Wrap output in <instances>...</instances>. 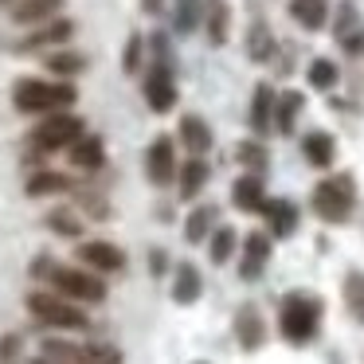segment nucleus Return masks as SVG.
<instances>
[{"mask_svg": "<svg viewBox=\"0 0 364 364\" xmlns=\"http://www.w3.org/2000/svg\"><path fill=\"white\" fill-rule=\"evenodd\" d=\"M28 314H32L40 325H51V329H67V333L90 329V317L82 314L75 301L59 298V294H51V290H32L28 294Z\"/></svg>", "mask_w": 364, "mask_h": 364, "instance_id": "20e7f679", "label": "nucleus"}, {"mask_svg": "<svg viewBox=\"0 0 364 364\" xmlns=\"http://www.w3.org/2000/svg\"><path fill=\"white\" fill-rule=\"evenodd\" d=\"M82 134H87V122L82 118H75V114H48V118L28 134V149L48 157V153L71 149Z\"/></svg>", "mask_w": 364, "mask_h": 364, "instance_id": "423d86ee", "label": "nucleus"}, {"mask_svg": "<svg viewBox=\"0 0 364 364\" xmlns=\"http://www.w3.org/2000/svg\"><path fill=\"white\" fill-rule=\"evenodd\" d=\"M176 137L184 141V149H188L192 157H204V153L212 149V129H208V122L200 118V114H184Z\"/></svg>", "mask_w": 364, "mask_h": 364, "instance_id": "412c9836", "label": "nucleus"}, {"mask_svg": "<svg viewBox=\"0 0 364 364\" xmlns=\"http://www.w3.org/2000/svg\"><path fill=\"white\" fill-rule=\"evenodd\" d=\"M32 274L43 278V282L51 286V294L75 301V306H79V301H87V306L106 301V282L98 274H90V270H82V267H63V262L40 255V259L32 262Z\"/></svg>", "mask_w": 364, "mask_h": 364, "instance_id": "f257e3e1", "label": "nucleus"}, {"mask_svg": "<svg viewBox=\"0 0 364 364\" xmlns=\"http://www.w3.org/2000/svg\"><path fill=\"white\" fill-rule=\"evenodd\" d=\"M48 71L55 75L59 82H71L75 75L87 71V55H82V51H51V55H48Z\"/></svg>", "mask_w": 364, "mask_h": 364, "instance_id": "bb28decb", "label": "nucleus"}, {"mask_svg": "<svg viewBox=\"0 0 364 364\" xmlns=\"http://www.w3.org/2000/svg\"><path fill=\"white\" fill-rule=\"evenodd\" d=\"M71 36H75V20L55 16V20H48V24H40L32 36H24V40L16 43V51H24V55H32V51H48V48L67 43Z\"/></svg>", "mask_w": 364, "mask_h": 364, "instance_id": "1a4fd4ad", "label": "nucleus"}, {"mask_svg": "<svg viewBox=\"0 0 364 364\" xmlns=\"http://www.w3.org/2000/svg\"><path fill=\"white\" fill-rule=\"evenodd\" d=\"M141 67H145V36H141V32H129L126 51H122V71H126V75H137Z\"/></svg>", "mask_w": 364, "mask_h": 364, "instance_id": "f704fd0d", "label": "nucleus"}, {"mask_svg": "<svg viewBox=\"0 0 364 364\" xmlns=\"http://www.w3.org/2000/svg\"><path fill=\"white\" fill-rule=\"evenodd\" d=\"M274 87L270 82H255V95H251V129H255V141L274 129Z\"/></svg>", "mask_w": 364, "mask_h": 364, "instance_id": "ddd939ff", "label": "nucleus"}, {"mask_svg": "<svg viewBox=\"0 0 364 364\" xmlns=\"http://www.w3.org/2000/svg\"><path fill=\"white\" fill-rule=\"evenodd\" d=\"M262 215H267V223H270V231L267 235L270 239H290L294 231H298V208L290 204V200H267L262 204Z\"/></svg>", "mask_w": 364, "mask_h": 364, "instance_id": "dca6fc26", "label": "nucleus"}, {"mask_svg": "<svg viewBox=\"0 0 364 364\" xmlns=\"http://www.w3.org/2000/svg\"><path fill=\"white\" fill-rule=\"evenodd\" d=\"M153 270H157V274L165 270V251H153Z\"/></svg>", "mask_w": 364, "mask_h": 364, "instance_id": "58836bf2", "label": "nucleus"}, {"mask_svg": "<svg viewBox=\"0 0 364 364\" xmlns=\"http://www.w3.org/2000/svg\"><path fill=\"white\" fill-rule=\"evenodd\" d=\"M200 24H204L208 43H212V48H223V43H228V28H231L228 0H200Z\"/></svg>", "mask_w": 364, "mask_h": 364, "instance_id": "f8f14e48", "label": "nucleus"}, {"mask_svg": "<svg viewBox=\"0 0 364 364\" xmlns=\"http://www.w3.org/2000/svg\"><path fill=\"white\" fill-rule=\"evenodd\" d=\"M200 290H204L200 270L192 262H176V270H173V301L176 306H192L200 298Z\"/></svg>", "mask_w": 364, "mask_h": 364, "instance_id": "5701e85b", "label": "nucleus"}, {"mask_svg": "<svg viewBox=\"0 0 364 364\" xmlns=\"http://www.w3.org/2000/svg\"><path fill=\"white\" fill-rule=\"evenodd\" d=\"M301 153L314 168H329L337 161V141L325 129H309V134H301Z\"/></svg>", "mask_w": 364, "mask_h": 364, "instance_id": "a211bd4d", "label": "nucleus"}, {"mask_svg": "<svg viewBox=\"0 0 364 364\" xmlns=\"http://www.w3.org/2000/svg\"><path fill=\"white\" fill-rule=\"evenodd\" d=\"M200 364H204V360H200Z\"/></svg>", "mask_w": 364, "mask_h": 364, "instance_id": "a19ab883", "label": "nucleus"}, {"mask_svg": "<svg viewBox=\"0 0 364 364\" xmlns=\"http://www.w3.org/2000/svg\"><path fill=\"white\" fill-rule=\"evenodd\" d=\"M48 228L55 231V235H63V239H79L82 235V215L75 212V208H51L48 212Z\"/></svg>", "mask_w": 364, "mask_h": 364, "instance_id": "c756f323", "label": "nucleus"}, {"mask_svg": "<svg viewBox=\"0 0 364 364\" xmlns=\"http://www.w3.org/2000/svg\"><path fill=\"white\" fill-rule=\"evenodd\" d=\"M239 247V235L231 228H215L212 235H208V255H212L215 267H223V262H231V255H235Z\"/></svg>", "mask_w": 364, "mask_h": 364, "instance_id": "7c9ffc66", "label": "nucleus"}, {"mask_svg": "<svg viewBox=\"0 0 364 364\" xmlns=\"http://www.w3.org/2000/svg\"><path fill=\"white\" fill-rule=\"evenodd\" d=\"M141 95H145V106H149L153 114H173V110H176V98H181L173 67L149 63V71H145V82H141Z\"/></svg>", "mask_w": 364, "mask_h": 364, "instance_id": "0eeeda50", "label": "nucleus"}, {"mask_svg": "<svg viewBox=\"0 0 364 364\" xmlns=\"http://www.w3.org/2000/svg\"><path fill=\"white\" fill-rule=\"evenodd\" d=\"M278 51L274 43V32H270L267 20H255L251 24V36H247V55L255 59V63H270V55Z\"/></svg>", "mask_w": 364, "mask_h": 364, "instance_id": "a878e982", "label": "nucleus"}, {"mask_svg": "<svg viewBox=\"0 0 364 364\" xmlns=\"http://www.w3.org/2000/svg\"><path fill=\"white\" fill-rule=\"evenodd\" d=\"M67 157H71V165L79 168V173H98V168L106 165V141L98 134H82L79 141L67 149Z\"/></svg>", "mask_w": 364, "mask_h": 364, "instance_id": "2eb2a0df", "label": "nucleus"}, {"mask_svg": "<svg viewBox=\"0 0 364 364\" xmlns=\"http://www.w3.org/2000/svg\"><path fill=\"white\" fill-rule=\"evenodd\" d=\"M90 360L95 364H122V353L110 345H90Z\"/></svg>", "mask_w": 364, "mask_h": 364, "instance_id": "e433bc0d", "label": "nucleus"}, {"mask_svg": "<svg viewBox=\"0 0 364 364\" xmlns=\"http://www.w3.org/2000/svg\"><path fill=\"white\" fill-rule=\"evenodd\" d=\"M290 16L298 20L301 28H309V32H321V28L329 24V4H325V0H294Z\"/></svg>", "mask_w": 364, "mask_h": 364, "instance_id": "393cba45", "label": "nucleus"}, {"mask_svg": "<svg viewBox=\"0 0 364 364\" xmlns=\"http://www.w3.org/2000/svg\"><path fill=\"white\" fill-rule=\"evenodd\" d=\"M306 79H309V87H314V90H333V87H337V79H341V71H337L333 59H314L309 71H306Z\"/></svg>", "mask_w": 364, "mask_h": 364, "instance_id": "72a5a7b5", "label": "nucleus"}, {"mask_svg": "<svg viewBox=\"0 0 364 364\" xmlns=\"http://www.w3.org/2000/svg\"><path fill=\"white\" fill-rule=\"evenodd\" d=\"M215 204H200V208H192V215H188V223H184V239L188 243H204L208 235H212V228H215Z\"/></svg>", "mask_w": 364, "mask_h": 364, "instance_id": "c85d7f7f", "label": "nucleus"}, {"mask_svg": "<svg viewBox=\"0 0 364 364\" xmlns=\"http://www.w3.org/2000/svg\"><path fill=\"white\" fill-rule=\"evenodd\" d=\"M145 176H149V184H157V188L176 184V141L168 134H161L149 141V149H145Z\"/></svg>", "mask_w": 364, "mask_h": 364, "instance_id": "6e6552de", "label": "nucleus"}, {"mask_svg": "<svg viewBox=\"0 0 364 364\" xmlns=\"http://www.w3.org/2000/svg\"><path fill=\"white\" fill-rule=\"evenodd\" d=\"M59 12H63V0H20V4H12L9 16L16 20V24H48V20H55Z\"/></svg>", "mask_w": 364, "mask_h": 364, "instance_id": "6ab92c4d", "label": "nucleus"}, {"mask_svg": "<svg viewBox=\"0 0 364 364\" xmlns=\"http://www.w3.org/2000/svg\"><path fill=\"white\" fill-rule=\"evenodd\" d=\"M317 325H321V301L314 294H286L282 309H278V329L290 345H309L317 337Z\"/></svg>", "mask_w": 364, "mask_h": 364, "instance_id": "7ed1b4c3", "label": "nucleus"}, {"mask_svg": "<svg viewBox=\"0 0 364 364\" xmlns=\"http://www.w3.org/2000/svg\"><path fill=\"white\" fill-rule=\"evenodd\" d=\"M200 28V0H173V32L192 36Z\"/></svg>", "mask_w": 364, "mask_h": 364, "instance_id": "2f4dec72", "label": "nucleus"}, {"mask_svg": "<svg viewBox=\"0 0 364 364\" xmlns=\"http://www.w3.org/2000/svg\"><path fill=\"white\" fill-rule=\"evenodd\" d=\"M345 306L364 325V270H348L345 274Z\"/></svg>", "mask_w": 364, "mask_h": 364, "instance_id": "473e14b6", "label": "nucleus"}, {"mask_svg": "<svg viewBox=\"0 0 364 364\" xmlns=\"http://www.w3.org/2000/svg\"><path fill=\"white\" fill-rule=\"evenodd\" d=\"M145 16H165V0H141Z\"/></svg>", "mask_w": 364, "mask_h": 364, "instance_id": "4c0bfd02", "label": "nucleus"}, {"mask_svg": "<svg viewBox=\"0 0 364 364\" xmlns=\"http://www.w3.org/2000/svg\"><path fill=\"white\" fill-rule=\"evenodd\" d=\"M270 255H274V239L267 235V231H251V235L243 239V259H239V274L247 278V282H255V278L267 270Z\"/></svg>", "mask_w": 364, "mask_h": 364, "instance_id": "9b49d317", "label": "nucleus"}, {"mask_svg": "<svg viewBox=\"0 0 364 364\" xmlns=\"http://www.w3.org/2000/svg\"><path fill=\"white\" fill-rule=\"evenodd\" d=\"M337 40H341V48H345L348 55H360V51H364V28H353V32H341Z\"/></svg>", "mask_w": 364, "mask_h": 364, "instance_id": "c9c22d12", "label": "nucleus"}, {"mask_svg": "<svg viewBox=\"0 0 364 364\" xmlns=\"http://www.w3.org/2000/svg\"><path fill=\"white\" fill-rule=\"evenodd\" d=\"M79 262L90 270H102V274H114L126 267V251L118 243H106V239H87V243H79Z\"/></svg>", "mask_w": 364, "mask_h": 364, "instance_id": "9d476101", "label": "nucleus"}, {"mask_svg": "<svg viewBox=\"0 0 364 364\" xmlns=\"http://www.w3.org/2000/svg\"><path fill=\"white\" fill-rule=\"evenodd\" d=\"M208 176H212V168H208L204 157H188L184 165H176V188H181V200H196L200 192H204Z\"/></svg>", "mask_w": 364, "mask_h": 364, "instance_id": "f3484780", "label": "nucleus"}, {"mask_svg": "<svg viewBox=\"0 0 364 364\" xmlns=\"http://www.w3.org/2000/svg\"><path fill=\"white\" fill-rule=\"evenodd\" d=\"M59 192H75V176L55 173V168H40L28 176V196H59Z\"/></svg>", "mask_w": 364, "mask_h": 364, "instance_id": "4be33fe9", "label": "nucleus"}, {"mask_svg": "<svg viewBox=\"0 0 364 364\" xmlns=\"http://www.w3.org/2000/svg\"><path fill=\"white\" fill-rule=\"evenodd\" d=\"M231 204L239 208V212H262V204H267V184H262V176H239L235 184H231Z\"/></svg>", "mask_w": 364, "mask_h": 364, "instance_id": "aec40b11", "label": "nucleus"}, {"mask_svg": "<svg viewBox=\"0 0 364 364\" xmlns=\"http://www.w3.org/2000/svg\"><path fill=\"white\" fill-rule=\"evenodd\" d=\"M235 337H239V345L247 348V353H255V348H262V341H267V321H262V314H259V306H239V314H235Z\"/></svg>", "mask_w": 364, "mask_h": 364, "instance_id": "4468645a", "label": "nucleus"}, {"mask_svg": "<svg viewBox=\"0 0 364 364\" xmlns=\"http://www.w3.org/2000/svg\"><path fill=\"white\" fill-rule=\"evenodd\" d=\"M301 106H306L301 90H286V95L274 98V129L278 134H294V118H298Z\"/></svg>", "mask_w": 364, "mask_h": 364, "instance_id": "cd10ccee", "label": "nucleus"}, {"mask_svg": "<svg viewBox=\"0 0 364 364\" xmlns=\"http://www.w3.org/2000/svg\"><path fill=\"white\" fill-rule=\"evenodd\" d=\"M12 4H20V0H0V9H12Z\"/></svg>", "mask_w": 364, "mask_h": 364, "instance_id": "ea45409f", "label": "nucleus"}, {"mask_svg": "<svg viewBox=\"0 0 364 364\" xmlns=\"http://www.w3.org/2000/svg\"><path fill=\"white\" fill-rule=\"evenodd\" d=\"M356 208V181L348 173H333L314 188V212L325 223H345Z\"/></svg>", "mask_w": 364, "mask_h": 364, "instance_id": "39448f33", "label": "nucleus"}, {"mask_svg": "<svg viewBox=\"0 0 364 364\" xmlns=\"http://www.w3.org/2000/svg\"><path fill=\"white\" fill-rule=\"evenodd\" d=\"M79 98L75 82H59V79H36V75H24V79L12 82V106L20 114H67Z\"/></svg>", "mask_w": 364, "mask_h": 364, "instance_id": "f03ea898", "label": "nucleus"}, {"mask_svg": "<svg viewBox=\"0 0 364 364\" xmlns=\"http://www.w3.org/2000/svg\"><path fill=\"white\" fill-rule=\"evenodd\" d=\"M235 161L247 168L251 176H267V168H270V149L262 141H255V137H247V141H239L235 145Z\"/></svg>", "mask_w": 364, "mask_h": 364, "instance_id": "b1692460", "label": "nucleus"}]
</instances>
